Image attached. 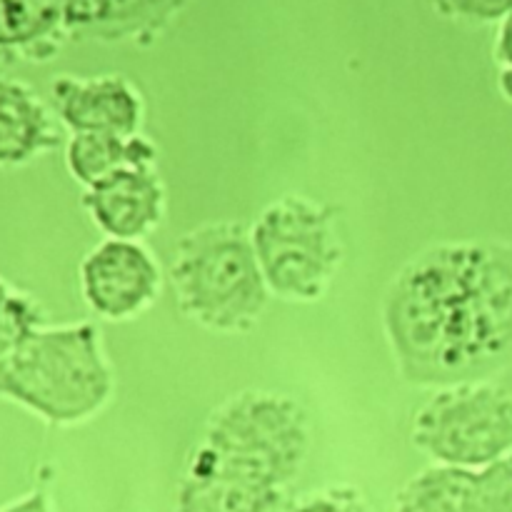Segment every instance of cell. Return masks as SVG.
I'll return each instance as SVG.
<instances>
[{"label":"cell","mask_w":512,"mask_h":512,"mask_svg":"<svg viewBox=\"0 0 512 512\" xmlns=\"http://www.w3.org/2000/svg\"><path fill=\"white\" fill-rule=\"evenodd\" d=\"M285 512H370V508L360 490H355L353 485H333V488H325L300 500L298 505Z\"/></svg>","instance_id":"17"},{"label":"cell","mask_w":512,"mask_h":512,"mask_svg":"<svg viewBox=\"0 0 512 512\" xmlns=\"http://www.w3.org/2000/svg\"><path fill=\"white\" fill-rule=\"evenodd\" d=\"M153 143H148L140 135L123 138V135L110 133H73L65 148V163L70 175L85 188L103 183L118 170L128 165H155Z\"/></svg>","instance_id":"11"},{"label":"cell","mask_w":512,"mask_h":512,"mask_svg":"<svg viewBox=\"0 0 512 512\" xmlns=\"http://www.w3.org/2000/svg\"><path fill=\"white\" fill-rule=\"evenodd\" d=\"M80 288L90 308L108 320H128L143 313L160 290L153 255L135 240L108 238L85 255Z\"/></svg>","instance_id":"7"},{"label":"cell","mask_w":512,"mask_h":512,"mask_svg":"<svg viewBox=\"0 0 512 512\" xmlns=\"http://www.w3.org/2000/svg\"><path fill=\"white\" fill-rule=\"evenodd\" d=\"M0 512H53V508H50V500L43 490H33V493L25 495V498L0 508Z\"/></svg>","instance_id":"18"},{"label":"cell","mask_w":512,"mask_h":512,"mask_svg":"<svg viewBox=\"0 0 512 512\" xmlns=\"http://www.w3.org/2000/svg\"><path fill=\"white\" fill-rule=\"evenodd\" d=\"M180 512H283V490L220 475L185 473L178 490Z\"/></svg>","instance_id":"13"},{"label":"cell","mask_w":512,"mask_h":512,"mask_svg":"<svg viewBox=\"0 0 512 512\" xmlns=\"http://www.w3.org/2000/svg\"><path fill=\"white\" fill-rule=\"evenodd\" d=\"M53 105L73 133H110L133 138L143 120V103L133 85L118 75L55 78Z\"/></svg>","instance_id":"9"},{"label":"cell","mask_w":512,"mask_h":512,"mask_svg":"<svg viewBox=\"0 0 512 512\" xmlns=\"http://www.w3.org/2000/svg\"><path fill=\"white\" fill-rule=\"evenodd\" d=\"M398 512H480V473L435 465L413 475L395 498Z\"/></svg>","instance_id":"12"},{"label":"cell","mask_w":512,"mask_h":512,"mask_svg":"<svg viewBox=\"0 0 512 512\" xmlns=\"http://www.w3.org/2000/svg\"><path fill=\"white\" fill-rule=\"evenodd\" d=\"M480 512H512L510 460H500L480 470Z\"/></svg>","instance_id":"16"},{"label":"cell","mask_w":512,"mask_h":512,"mask_svg":"<svg viewBox=\"0 0 512 512\" xmlns=\"http://www.w3.org/2000/svg\"><path fill=\"white\" fill-rule=\"evenodd\" d=\"M60 140L53 118L30 85L0 78V165L28 163Z\"/></svg>","instance_id":"10"},{"label":"cell","mask_w":512,"mask_h":512,"mask_svg":"<svg viewBox=\"0 0 512 512\" xmlns=\"http://www.w3.org/2000/svg\"><path fill=\"white\" fill-rule=\"evenodd\" d=\"M498 55H500V60L505 63V68L512 70V10L508 13V18H505L503 28H500Z\"/></svg>","instance_id":"19"},{"label":"cell","mask_w":512,"mask_h":512,"mask_svg":"<svg viewBox=\"0 0 512 512\" xmlns=\"http://www.w3.org/2000/svg\"><path fill=\"white\" fill-rule=\"evenodd\" d=\"M398 368L418 385H468L512 363V248L443 243L410 260L383 310Z\"/></svg>","instance_id":"1"},{"label":"cell","mask_w":512,"mask_h":512,"mask_svg":"<svg viewBox=\"0 0 512 512\" xmlns=\"http://www.w3.org/2000/svg\"><path fill=\"white\" fill-rule=\"evenodd\" d=\"M93 223L113 240H140L163 218L165 190L155 165H128L83 198Z\"/></svg>","instance_id":"8"},{"label":"cell","mask_w":512,"mask_h":512,"mask_svg":"<svg viewBox=\"0 0 512 512\" xmlns=\"http://www.w3.org/2000/svg\"><path fill=\"white\" fill-rule=\"evenodd\" d=\"M250 243L268 293L295 303L323 298L343 258L335 210L298 195L270 203L250 228Z\"/></svg>","instance_id":"5"},{"label":"cell","mask_w":512,"mask_h":512,"mask_svg":"<svg viewBox=\"0 0 512 512\" xmlns=\"http://www.w3.org/2000/svg\"><path fill=\"white\" fill-rule=\"evenodd\" d=\"M308 450L303 405L285 395L248 390L210 415L188 473L283 490L300 473Z\"/></svg>","instance_id":"2"},{"label":"cell","mask_w":512,"mask_h":512,"mask_svg":"<svg viewBox=\"0 0 512 512\" xmlns=\"http://www.w3.org/2000/svg\"><path fill=\"white\" fill-rule=\"evenodd\" d=\"M413 445L453 468L500 463L512 450V393L488 383L440 390L415 415Z\"/></svg>","instance_id":"6"},{"label":"cell","mask_w":512,"mask_h":512,"mask_svg":"<svg viewBox=\"0 0 512 512\" xmlns=\"http://www.w3.org/2000/svg\"><path fill=\"white\" fill-rule=\"evenodd\" d=\"M110 390L113 375L90 323L33 330L0 363V398L55 425L95 415L108 403Z\"/></svg>","instance_id":"3"},{"label":"cell","mask_w":512,"mask_h":512,"mask_svg":"<svg viewBox=\"0 0 512 512\" xmlns=\"http://www.w3.org/2000/svg\"><path fill=\"white\" fill-rule=\"evenodd\" d=\"M170 285L180 313L213 333H245L268 303L250 233L240 223L200 225L175 240Z\"/></svg>","instance_id":"4"},{"label":"cell","mask_w":512,"mask_h":512,"mask_svg":"<svg viewBox=\"0 0 512 512\" xmlns=\"http://www.w3.org/2000/svg\"><path fill=\"white\" fill-rule=\"evenodd\" d=\"M65 25V3L0 0V50H33Z\"/></svg>","instance_id":"14"},{"label":"cell","mask_w":512,"mask_h":512,"mask_svg":"<svg viewBox=\"0 0 512 512\" xmlns=\"http://www.w3.org/2000/svg\"><path fill=\"white\" fill-rule=\"evenodd\" d=\"M43 308L30 295L18 293L0 278V363L28 338L43 328Z\"/></svg>","instance_id":"15"}]
</instances>
